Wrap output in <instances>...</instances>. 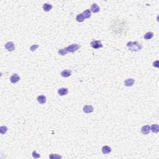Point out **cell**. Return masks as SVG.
<instances>
[{
    "label": "cell",
    "mask_w": 159,
    "mask_h": 159,
    "mask_svg": "<svg viewBox=\"0 0 159 159\" xmlns=\"http://www.w3.org/2000/svg\"><path fill=\"white\" fill-rule=\"evenodd\" d=\"M32 157L34 158H35V159H39V158L40 157V155L39 154H37V152L35 150H34L32 153Z\"/></svg>",
    "instance_id": "cell-22"
},
{
    "label": "cell",
    "mask_w": 159,
    "mask_h": 159,
    "mask_svg": "<svg viewBox=\"0 0 159 159\" xmlns=\"http://www.w3.org/2000/svg\"><path fill=\"white\" fill-rule=\"evenodd\" d=\"M83 15L85 17V19H89L91 16V12L90 9H86L85 11H84L82 13Z\"/></svg>",
    "instance_id": "cell-15"
},
{
    "label": "cell",
    "mask_w": 159,
    "mask_h": 159,
    "mask_svg": "<svg viewBox=\"0 0 159 159\" xmlns=\"http://www.w3.org/2000/svg\"><path fill=\"white\" fill-rule=\"evenodd\" d=\"M80 46L77 44H72V45H70L68 47H65V49H66L68 52H71V53H73V52H75L76 51L80 49Z\"/></svg>",
    "instance_id": "cell-2"
},
{
    "label": "cell",
    "mask_w": 159,
    "mask_h": 159,
    "mask_svg": "<svg viewBox=\"0 0 159 159\" xmlns=\"http://www.w3.org/2000/svg\"><path fill=\"white\" fill-rule=\"evenodd\" d=\"M91 12H93L94 13H99V11H100V8H99V7L98 6L97 4H93L91 6V9H90Z\"/></svg>",
    "instance_id": "cell-12"
},
{
    "label": "cell",
    "mask_w": 159,
    "mask_h": 159,
    "mask_svg": "<svg viewBox=\"0 0 159 159\" xmlns=\"http://www.w3.org/2000/svg\"><path fill=\"white\" fill-rule=\"evenodd\" d=\"M150 131L154 133H158L159 132V126L158 124H153L150 127Z\"/></svg>",
    "instance_id": "cell-16"
},
{
    "label": "cell",
    "mask_w": 159,
    "mask_h": 159,
    "mask_svg": "<svg viewBox=\"0 0 159 159\" xmlns=\"http://www.w3.org/2000/svg\"><path fill=\"white\" fill-rule=\"evenodd\" d=\"M101 151L103 154H108L111 152V148L109 146H104L101 149Z\"/></svg>",
    "instance_id": "cell-13"
},
{
    "label": "cell",
    "mask_w": 159,
    "mask_h": 159,
    "mask_svg": "<svg viewBox=\"0 0 159 159\" xmlns=\"http://www.w3.org/2000/svg\"><path fill=\"white\" fill-rule=\"evenodd\" d=\"M60 75L62 77L67 78V77H69L70 76H71V75H72V71L70 70H67V69L64 70L61 72Z\"/></svg>",
    "instance_id": "cell-11"
},
{
    "label": "cell",
    "mask_w": 159,
    "mask_h": 159,
    "mask_svg": "<svg viewBox=\"0 0 159 159\" xmlns=\"http://www.w3.org/2000/svg\"><path fill=\"white\" fill-rule=\"evenodd\" d=\"M135 83V80L132 78H128L124 81V85L127 87H130L132 86Z\"/></svg>",
    "instance_id": "cell-9"
},
{
    "label": "cell",
    "mask_w": 159,
    "mask_h": 159,
    "mask_svg": "<svg viewBox=\"0 0 159 159\" xmlns=\"http://www.w3.org/2000/svg\"><path fill=\"white\" fill-rule=\"evenodd\" d=\"M49 158L50 159H62V157L60 155H58V154H50V155H49Z\"/></svg>",
    "instance_id": "cell-20"
},
{
    "label": "cell",
    "mask_w": 159,
    "mask_h": 159,
    "mask_svg": "<svg viewBox=\"0 0 159 159\" xmlns=\"http://www.w3.org/2000/svg\"><path fill=\"white\" fill-rule=\"evenodd\" d=\"M4 47L6 50H8L9 52H13L15 50V45L13 42H8L4 45Z\"/></svg>",
    "instance_id": "cell-4"
},
{
    "label": "cell",
    "mask_w": 159,
    "mask_h": 159,
    "mask_svg": "<svg viewBox=\"0 0 159 159\" xmlns=\"http://www.w3.org/2000/svg\"><path fill=\"white\" fill-rule=\"evenodd\" d=\"M154 37V33L152 32H149L145 34L144 35V38L146 40H150Z\"/></svg>",
    "instance_id": "cell-17"
},
{
    "label": "cell",
    "mask_w": 159,
    "mask_h": 159,
    "mask_svg": "<svg viewBox=\"0 0 159 159\" xmlns=\"http://www.w3.org/2000/svg\"><path fill=\"white\" fill-rule=\"evenodd\" d=\"M8 131V127L6 126H3L1 127H0V133L2 135H4V134H5Z\"/></svg>",
    "instance_id": "cell-19"
},
{
    "label": "cell",
    "mask_w": 159,
    "mask_h": 159,
    "mask_svg": "<svg viewBox=\"0 0 159 159\" xmlns=\"http://www.w3.org/2000/svg\"><path fill=\"white\" fill-rule=\"evenodd\" d=\"M42 8L45 12H49L52 9V6L49 3H45L43 4Z\"/></svg>",
    "instance_id": "cell-14"
},
{
    "label": "cell",
    "mask_w": 159,
    "mask_h": 159,
    "mask_svg": "<svg viewBox=\"0 0 159 159\" xmlns=\"http://www.w3.org/2000/svg\"><path fill=\"white\" fill-rule=\"evenodd\" d=\"M20 80V77L16 73H14L10 78V82L12 83H16Z\"/></svg>",
    "instance_id": "cell-7"
},
{
    "label": "cell",
    "mask_w": 159,
    "mask_h": 159,
    "mask_svg": "<svg viewBox=\"0 0 159 159\" xmlns=\"http://www.w3.org/2000/svg\"><path fill=\"white\" fill-rule=\"evenodd\" d=\"M126 46L128 48L129 50L132 51V52H139L142 49V45L137 41L127 42Z\"/></svg>",
    "instance_id": "cell-1"
},
{
    "label": "cell",
    "mask_w": 159,
    "mask_h": 159,
    "mask_svg": "<svg viewBox=\"0 0 159 159\" xmlns=\"http://www.w3.org/2000/svg\"><path fill=\"white\" fill-rule=\"evenodd\" d=\"M90 45L93 49H98L103 47L101 40H93L90 43Z\"/></svg>",
    "instance_id": "cell-3"
},
{
    "label": "cell",
    "mask_w": 159,
    "mask_h": 159,
    "mask_svg": "<svg viewBox=\"0 0 159 159\" xmlns=\"http://www.w3.org/2000/svg\"><path fill=\"white\" fill-rule=\"evenodd\" d=\"M38 47H39V45H32V46L30 47V51H32V52H34L35 50H37Z\"/></svg>",
    "instance_id": "cell-23"
},
{
    "label": "cell",
    "mask_w": 159,
    "mask_h": 159,
    "mask_svg": "<svg viewBox=\"0 0 159 159\" xmlns=\"http://www.w3.org/2000/svg\"><path fill=\"white\" fill-rule=\"evenodd\" d=\"M153 66L155 67L158 68V67H159V61L157 60V61H155V62H154V63H153Z\"/></svg>",
    "instance_id": "cell-24"
},
{
    "label": "cell",
    "mask_w": 159,
    "mask_h": 159,
    "mask_svg": "<svg viewBox=\"0 0 159 159\" xmlns=\"http://www.w3.org/2000/svg\"><path fill=\"white\" fill-rule=\"evenodd\" d=\"M69 93V89L67 88H61L58 90V94L60 96L67 95Z\"/></svg>",
    "instance_id": "cell-8"
},
{
    "label": "cell",
    "mask_w": 159,
    "mask_h": 159,
    "mask_svg": "<svg viewBox=\"0 0 159 159\" xmlns=\"http://www.w3.org/2000/svg\"><path fill=\"white\" fill-rule=\"evenodd\" d=\"M141 133L144 135H147L150 132V126L149 125H146V126H144L143 127H142L141 129Z\"/></svg>",
    "instance_id": "cell-6"
},
{
    "label": "cell",
    "mask_w": 159,
    "mask_h": 159,
    "mask_svg": "<svg viewBox=\"0 0 159 159\" xmlns=\"http://www.w3.org/2000/svg\"><path fill=\"white\" fill-rule=\"evenodd\" d=\"M94 107L91 105H85L83 107V111L86 114H90L93 112Z\"/></svg>",
    "instance_id": "cell-5"
},
{
    "label": "cell",
    "mask_w": 159,
    "mask_h": 159,
    "mask_svg": "<svg viewBox=\"0 0 159 159\" xmlns=\"http://www.w3.org/2000/svg\"><path fill=\"white\" fill-rule=\"evenodd\" d=\"M85 19V17L83 15L82 13L79 14L76 17V20L78 22H82Z\"/></svg>",
    "instance_id": "cell-18"
},
{
    "label": "cell",
    "mask_w": 159,
    "mask_h": 159,
    "mask_svg": "<svg viewBox=\"0 0 159 159\" xmlns=\"http://www.w3.org/2000/svg\"><path fill=\"white\" fill-rule=\"evenodd\" d=\"M37 100L39 103H40L41 104H44L47 101V98L44 95H39L37 96Z\"/></svg>",
    "instance_id": "cell-10"
},
{
    "label": "cell",
    "mask_w": 159,
    "mask_h": 159,
    "mask_svg": "<svg viewBox=\"0 0 159 159\" xmlns=\"http://www.w3.org/2000/svg\"><path fill=\"white\" fill-rule=\"evenodd\" d=\"M58 53L60 55H62V56H64V55H65L66 54L68 53L67 50H66L65 49H59V51H58Z\"/></svg>",
    "instance_id": "cell-21"
}]
</instances>
